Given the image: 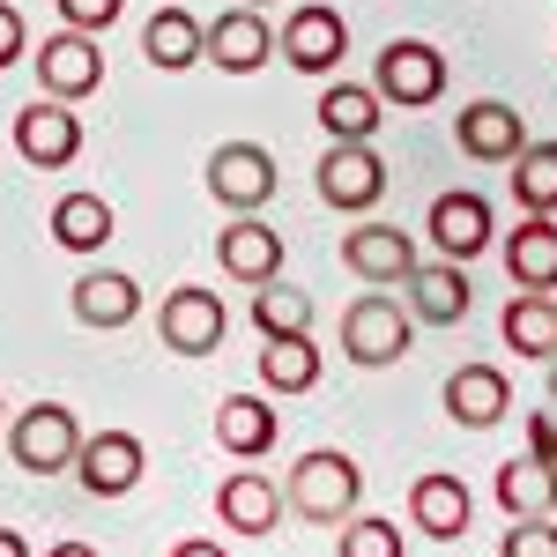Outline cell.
Here are the masks:
<instances>
[{"label":"cell","instance_id":"obj_1","mask_svg":"<svg viewBox=\"0 0 557 557\" xmlns=\"http://www.w3.org/2000/svg\"><path fill=\"white\" fill-rule=\"evenodd\" d=\"M283 506L298 520H312V528H343L364 506V469L349 454H335V446H312V454H298V469L283 483Z\"/></svg>","mask_w":557,"mask_h":557},{"label":"cell","instance_id":"obj_2","mask_svg":"<svg viewBox=\"0 0 557 557\" xmlns=\"http://www.w3.org/2000/svg\"><path fill=\"white\" fill-rule=\"evenodd\" d=\"M372 97L394 112H424L446 97V52L431 38H386L372 60Z\"/></svg>","mask_w":557,"mask_h":557},{"label":"cell","instance_id":"obj_3","mask_svg":"<svg viewBox=\"0 0 557 557\" xmlns=\"http://www.w3.org/2000/svg\"><path fill=\"white\" fill-rule=\"evenodd\" d=\"M409 335H417V320H409V305L401 298H349L343 305V357L349 364H364V372H386V364H401L409 357Z\"/></svg>","mask_w":557,"mask_h":557},{"label":"cell","instance_id":"obj_4","mask_svg":"<svg viewBox=\"0 0 557 557\" xmlns=\"http://www.w3.org/2000/svg\"><path fill=\"white\" fill-rule=\"evenodd\" d=\"M275 52L298 67V75H343L349 60V23L343 8H327V0H298L290 15H283V30H275Z\"/></svg>","mask_w":557,"mask_h":557},{"label":"cell","instance_id":"obj_5","mask_svg":"<svg viewBox=\"0 0 557 557\" xmlns=\"http://www.w3.org/2000/svg\"><path fill=\"white\" fill-rule=\"evenodd\" d=\"M75 446H83V424H75L67 401H30V409L8 424V454H15V469H30V475L75 469Z\"/></svg>","mask_w":557,"mask_h":557},{"label":"cell","instance_id":"obj_6","mask_svg":"<svg viewBox=\"0 0 557 557\" xmlns=\"http://www.w3.org/2000/svg\"><path fill=\"white\" fill-rule=\"evenodd\" d=\"M320 201L335 215H372L386 194V157L372 141H327V157H320Z\"/></svg>","mask_w":557,"mask_h":557},{"label":"cell","instance_id":"obj_7","mask_svg":"<svg viewBox=\"0 0 557 557\" xmlns=\"http://www.w3.org/2000/svg\"><path fill=\"white\" fill-rule=\"evenodd\" d=\"M209 194L231 215H260L275 201V157L260 141H215L209 149Z\"/></svg>","mask_w":557,"mask_h":557},{"label":"cell","instance_id":"obj_8","mask_svg":"<svg viewBox=\"0 0 557 557\" xmlns=\"http://www.w3.org/2000/svg\"><path fill=\"white\" fill-rule=\"evenodd\" d=\"M15 157H23L30 172H67V164L83 157V120H75V104L30 97V104L15 112Z\"/></svg>","mask_w":557,"mask_h":557},{"label":"cell","instance_id":"obj_9","mask_svg":"<svg viewBox=\"0 0 557 557\" xmlns=\"http://www.w3.org/2000/svg\"><path fill=\"white\" fill-rule=\"evenodd\" d=\"M223 327H231V312L201 283H178L172 298L157 305V343L172 349V357H215L223 349Z\"/></svg>","mask_w":557,"mask_h":557},{"label":"cell","instance_id":"obj_10","mask_svg":"<svg viewBox=\"0 0 557 557\" xmlns=\"http://www.w3.org/2000/svg\"><path fill=\"white\" fill-rule=\"evenodd\" d=\"M38 89L60 97V104H83L104 89V45L83 38V30H52L38 38Z\"/></svg>","mask_w":557,"mask_h":557},{"label":"cell","instance_id":"obj_11","mask_svg":"<svg viewBox=\"0 0 557 557\" xmlns=\"http://www.w3.org/2000/svg\"><path fill=\"white\" fill-rule=\"evenodd\" d=\"M141 475H149V446L134 431H89L75 446V483L89 498H127Z\"/></svg>","mask_w":557,"mask_h":557},{"label":"cell","instance_id":"obj_12","mask_svg":"<svg viewBox=\"0 0 557 557\" xmlns=\"http://www.w3.org/2000/svg\"><path fill=\"white\" fill-rule=\"evenodd\" d=\"M454 149L469 164H513L520 149H528V120H520L506 97H475V104L454 112Z\"/></svg>","mask_w":557,"mask_h":557},{"label":"cell","instance_id":"obj_13","mask_svg":"<svg viewBox=\"0 0 557 557\" xmlns=\"http://www.w3.org/2000/svg\"><path fill=\"white\" fill-rule=\"evenodd\" d=\"M343 268L357 275V283H372V290H386V283H409V268H417V238L401 231V223H357L343 238Z\"/></svg>","mask_w":557,"mask_h":557},{"label":"cell","instance_id":"obj_14","mask_svg":"<svg viewBox=\"0 0 557 557\" xmlns=\"http://www.w3.org/2000/svg\"><path fill=\"white\" fill-rule=\"evenodd\" d=\"M201 60H215L223 75H260L275 60V30L260 8H223L209 30H201Z\"/></svg>","mask_w":557,"mask_h":557},{"label":"cell","instance_id":"obj_15","mask_svg":"<svg viewBox=\"0 0 557 557\" xmlns=\"http://www.w3.org/2000/svg\"><path fill=\"white\" fill-rule=\"evenodd\" d=\"M215 268L231 275V283H275L283 275V238H275V223H260V215H231L223 231H215Z\"/></svg>","mask_w":557,"mask_h":557},{"label":"cell","instance_id":"obj_16","mask_svg":"<svg viewBox=\"0 0 557 557\" xmlns=\"http://www.w3.org/2000/svg\"><path fill=\"white\" fill-rule=\"evenodd\" d=\"M424 231H431V246H438V260H461V268H469L475 253H491V238H498L483 194H438L431 215H424Z\"/></svg>","mask_w":557,"mask_h":557},{"label":"cell","instance_id":"obj_17","mask_svg":"<svg viewBox=\"0 0 557 557\" xmlns=\"http://www.w3.org/2000/svg\"><path fill=\"white\" fill-rule=\"evenodd\" d=\"M401 290H409V320H417V327H461L469 305H475L461 260H417Z\"/></svg>","mask_w":557,"mask_h":557},{"label":"cell","instance_id":"obj_18","mask_svg":"<svg viewBox=\"0 0 557 557\" xmlns=\"http://www.w3.org/2000/svg\"><path fill=\"white\" fill-rule=\"evenodd\" d=\"M67 298H75V320L97 327V335H120V327L141 320V283H134L127 268H83Z\"/></svg>","mask_w":557,"mask_h":557},{"label":"cell","instance_id":"obj_19","mask_svg":"<svg viewBox=\"0 0 557 557\" xmlns=\"http://www.w3.org/2000/svg\"><path fill=\"white\" fill-rule=\"evenodd\" d=\"M446 417L454 424H469V431H491V424H506L513 417V380L498 372V364H454V380H446Z\"/></svg>","mask_w":557,"mask_h":557},{"label":"cell","instance_id":"obj_20","mask_svg":"<svg viewBox=\"0 0 557 557\" xmlns=\"http://www.w3.org/2000/svg\"><path fill=\"white\" fill-rule=\"evenodd\" d=\"M409 520H417V535H431V543H461V535H469V520H475L469 483H461V475H446V469L417 475V483H409Z\"/></svg>","mask_w":557,"mask_h":557},{"label":"cell","instance_id":"obj_21","mask_svg":"<svg viewBox=\"0 0 557 557\" xmlns=\"http://www.w3.org/2000/svg\"><path fill=\"white\" fill-rule=\"evenodd\" d=\"M283 513H290V506H283L275 475L238 469V475H223V483H215V520H223L231 535H275Z\"/></svg>","mask_w":557,"mask_h":557},{"label":"cell","instance_id":"obj_22","mask_svg":"<svg viewBox=\"0 0 557 557\" xmlns=\"http://www.w3.org/2000/svg\"><path fill=\"white\" fill-rule=\"evenodd\" d=\"M491 498L506 520H550L557 513V461H535V454H513L491 475Z\"/></svg>","mask_w":557,"mask_h":557},{"label":"cell","instance_id":"obj_23","mask_svg":"<svg viewBox=\"0 0 557 557\" xmlns=\"http://www.w3.org/2000/svg\"><path fill=\"white\" fill-rule=\"evenodd\" d=\"M201 15L194 8H178V0H164L149 23H141V60L157 67V75H186V67H201Z\"/></svg>","mask_w":557,"mask_h":557},{"label":"cell","instance_id":"obj_24","mask_svg":"<svg viewBox=\"0 0 557 557\" xmlns=\"http://www.w3.org/2000/svg\"><path fill=\"white\" fill-rule=\"evenodd\" d=\"M275 401H260V394H223L215 401V446L231 454V461H260V454H275Z\"/></svg>","mask_w":557,"mask_h":557},{"label":"cell","instance_id":"obj_25","mask_svg":"<svg viewBox=\"0 0 557 557\" xmlns=\"http://www.w3.org/2000/svg\"><path fill=\"white\" fill-rule=\"evenodd\" d=\"M506 275L520 290H543L557 298V215H520L513 238H506Z\"/></svg>","mask_w":557,"mask_h":557},{"label":"cell","instance_id":"obj_26","mask_svg":"<svg viewBox=\"0 0 557 557\" xmlns=\"http://www.w3.org/2000/svg\"><path fill=\"white\" fill-rule=\"evenodd\" d=\"M312 120L327 127V141H372V134L386 127V104L372 97V83H343V75H327Z\"/></svg>","mask_w":557,"mask_h":557},{"label":"cell","instance_id":"obj_27","mask_svg":"<svg viewBox=\"0 0 557 557\" xmlns=\"http://www.w3.org/2000/svg\"><path fill=\"white\" fill-rule=\"evenodd\" d=\"M498 335H506V349H513V357H543V364H550V357H557V298H543V290L506 298Z\"/></svg>","mask_w":557,"mask_h":557},{"label":"cell","instance_id":"obj_28","mask_svg":"<svg viewBox=\"0 0 557 557\" xmlns=\"http://www.w3.org/2000/svg\"><path fill=\"white\" fill-rule=\"evenodd\" d=\"M260 386L268 394H312L320 386V349L312 335H260Z\"/></svg>","mask_w":557,"mask_h":557},{"label":"cell","instance_id":"obj_29","mask_svg":"<svg viewBox=\"0 0 557 557\" xmlns=\"http://www.w3.org/2000/svg\"><path fill=\"white\" fill-rule=\"evenodd\" d=\"M52 246H67V253H104L112 246V201H97V194H60L52 201Z\"/></svg>","mask_w":557,"mask_h":557},{"label":"cell","instance_id":"obj_30","mask_svg":"<svg viewBox=\"0 0 557 557\" xmlns=\"http://www.w3.org/2000/svg\"><path fill=\"white\" fill-rule=\"evenodd\" d=\"M513 201L520 215H557V141H528L513 157Z\"/></svg>","mask_w":557,"mask_h":557},{"label":"cell","instance_id":"obj_31","mask_svg":"<svg viewBox=\"0 0 557 557\" xmlns=\"http://www.w3.org/2000/svg\"><path fill=\"white\" fill-rule=\"evenodd\" d=\"M253 327L260 335H312V298L275 275V283H260V298H253Z\"/></svg>","mask_w":557,"mask_h":557},{"label":"cell","instance_id":"obj_32","mask_svg":"<svg viewBox=\"0 0 557 557\" xmlns=\"http://www.w3.org/2000/svg\"><path fill=\"white\" fill-rule=\"evenodd\" d=\"M335 557H401V535H394V520L357 506V513L335 528Z\"/></svg>","mask_w":557,"mask_h":557},{"label":"cell","instance_id":"obj_33","mask_svg":"<svg viewBox=\"0 0 557 557\" xmlns=\"http://www.w3.org/2000/svg\"><path fill=\"white\" fill-rule=\"evenodd\" d=\"M52 8H60V23L83 30V38H104V30L127 15V0H52Z\"/></svg>","mask_w":557,"mask_h":557},{"label":"cell","instance_id":"obj_34","mask_svg":"<svg viewBox=\"0 0 557 557\" xmlns=\"http://www.w3.org/2000/svg\"><path fill=\"white\" fill-rule=\"evenodd\" d=\"M498 557H557V520H513L498 535Z\"/></svg>","mask_w":557,"mask_h":557},{"label":"cell","instance_id":"obj_35","mask_svg":"<svg viewBox=\"0 0 557 557\" xmlns=\"http://www.w3.org/2000/svg\"><path fill=\"white\" fill-rule=\"evenodd\" d=\"M23 45H30L23 8H15V0H0V67H15V60H23Z\"/></svg>","mask_w":557,"mask_h":557},{"label":"cell","instance_id":"obj_36","mask_svg":"<svg viewBox=\"0 0 557 557\" xmlns=\"http://www.w3.org/2000/svg\"><path fill=\"white\" fill-rule=\"evenodd\" d=\"M528 454L535 461H557V417H528Z\"/></svg>","mask_w":557,"mask_h":557},{"label":"cell","instance_id":"obj_37","mask_svg":"<svg viewBox=\"0 0 557 557\" xmlns=\"http://www.w3.org/2000/svg\"><path fill=\"white\" fill-rule=\"evenodd\" d=\"M172 557H231V550L209 543V535H186V543H172Z\"/></svg>","mask_w":557,"mask_h":557},{"label":"cell","instance_id":"obj_38","mask_svg":"<svg viewBox=\"0 0 557 557\" xmlns=\"http://www.w3.org/2000/svg\"><path fill=\"white\" fill-rule=\"evenodd\" d=\"M0 557H30V543H23L15 528H0Z\"/></svg>","mask_w":557,"mask_h":557},{"label":"cell","instance_id":"obj_39","mask_svg":"<svg viewBox=\"0 0 557 557\" xmlns=\"http://www.w3.org/2000/svg\"><path fill=\"white\" fill-rule=\"evenodd\" d=\"M45 557H97V550H89V543H52Z\"/></svg>","mask_w":557,"mask_h":557},{"label":"cell","instance_id":"obj_40","mask_svg":"<svg viewBox=\"0 0 557 557\" xmlns=\"http://www.w3.org/2000/svg\"><path fill=\"white\" fill-rule=\"evenodd\" d=\"M550 394H557V357H550Z\"/></svg>","mask_w":557,"mask_h":557},{"label":"cell","instance_id":"obj_41","mask_svg":"<svg viewBox=\"0 0 557 557\" xmlns=\"http://www.w3.org/2000/svg\"><path fill=\"white\" fill-rule=\"evenodd\" d=\"M238 8H268V0H238Z\"/></svg>","mask_w":557,"mask_h":557}]
</instances>
